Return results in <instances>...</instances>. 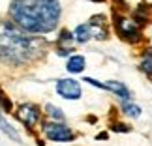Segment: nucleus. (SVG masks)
I'll list each match as a JSON object with an SVG mask.
<instances>
[{"label": "nucleus", "instance_id": "nucleus-11", "mask_svg": "<svg viewBox=\"0 0 152 146\" xmlns=\"http://www.w3.org/2000/svg\"><path fill=\"white\" fill-rule=\"evenodd\" d=\"M122 109H124V113H126L128 116H132V118L141 116V107H139V105H135V103H132V101H128V99L122 103Z\"/></svg>", "mask_w": 152, "mask_h": 146}, {"label": "nucleus", "instance_id": "nucleus-2", "mask_svg": "<svg viewBox=\"0 0 152 146\" xmlns=\"http://www.w3.org/2000/svg\"><path fill=\"white\" fill-rule=\"evenodd\" d=\"M45 41L26 36L23 28L10 21H0V60L10 66H25L43 51Z\"/></svg>", "mask_w": 152, "mask_h": 146}, {"label": "nucleus", "instance_id": "nucleus-4", "mask_svg": "<svg viewBox=\"0 0 152 146\" xmlns=\"http://www.w3.org/2000/svg\"><path fill=\"white\" fill-rule=\"evenodd\" d=\"M115 26H116V32L122 39L130 43H137L143 39V32H141V25L135 21V19H128V17H120V15H115Z\"/></svg>", "mask_w": 152, "mask_h": 146}, {"label": "nucleus", "instance_id": "nucleus-5", "mask_svg": "<svg viewBox=\"0 0 152 146\" xmlns=\"http://www.w3.org/2000/svg\"><path fill=\"white\" fill-rule=\"evenodd\" d=\"M43 133L49 141L55 142H69L73 141V133L68 126L60 124V122H53V124H45L43 126Z\"/></svg>", "mask_w": 152, "mask_h": 146}, {"label": "nucleus", "instance_id": "nucleus-10", "mask_svg": "<svg viewBox=\"0 0 152 146\" xmlns=\"http://www.w3.org/2000/svg\"><path fill=\"white\" fill-rule=\"evenodd\" d=\"M0 129H2V131H4L10 139H13L15 142H21V135L15 131V127H13V126H10L8 122L4 120V116H2V114H0Z\"/></svg>", "mask_w": 152, "mask_h": 146}, {"label": "nucleus", "instance_id": "nucleus-16", "mask_svg": "<svg viewBox=\"0 0 152 146\" xmlns=\"http://www.w3.org/2000/svg\"><path fill=\"white\" fill-rule=\"evenodd\" d=\"M111 129L113 131H120V133H128L130 131V126H126V124H120V122H116V124L111 126Z\"/></svg>", "mask_w": 152, "mask_h": 146}, {"label": "nucleus", "instance_id": "nucleus-12", "mask_svg": "<svg viewBox=\"0 0 152 146\" xmlns=\"http://www.w3.org/2000/svg\"><path fill=\"white\" fill-rule=\"evenodd\" d=\"M141 71H145L148 77H152V52L150 51L147 52V56L141 60Z\"/></svg>", "mask_w": 152, "mask_h": 146}, {"label": "nucleus", "instance_id": "nucleus-14", "mask_svg": "<svg viewBox=\"0 0 152 146\" xmlns=\"http://www.w3.org/2000/svg\"><path fill=\"white\" fill-rule=\"evenodd\" d=\"M72 41H73V34L68 32V30H62L60 36H58V39H56L58 45H62V43H72Z\"/></svg>", "mask_w": 152, "mask_h": 146}, {"label": "nucleus", "instance_id": "nucleus-8", "mask_svg": "<svg viewBox=\"0 0 152 146\" xmlns=\"http://www.w3.org/2000/svg\"><path fill=\"white\" fill-rule=\"evenodd\" d=\"M105 90L113 92L115 96H120L122 99H130L132 97L130 90H128L122 83H118V81H107V83H105Z\"/></svg>", "mask_w": 152, "mask_h": 146}, {"label": "nucleus", "instance_id": "nucleus-13", "mask_svg": "<svg viewBox=\"0 0 152 146\" xmlns=\"http://www.w3.org/2000/svg\"><path fill=\"white\" fill-rule=\"evenodd\" d=\"M45 109H47V114L51 116V118H55V120H58V122L64 120V114L60 113V109H58V107H55V105H47Z\"/></svg>", "mask_w": 152, "mask_h": 146}, {"label": "nucleus", "instance_id": "nucleus-7", "mask_svg": "<svg viewBox=\"0 0 152 146\" xmlns=\"http://www.w3.org/2000/svg\"><path fill=\"white\" fill-rule=\"evenodd\" d=\"M17 118H19L26 127H34L39 120V109L32 103H26V105H21L19 113H17Z\"/></svg>", "mask_w": 152, "mask_h": 146}, {"label": "nucleus", "instance_id": "nucleus-1", "mask_svg": "<svg viewBox=\"0 0 152 146\" xmlns=\"http://www.w3.org/2000/svg\"><path fill=\"white\" fill-rule=\"evenodd\" d=\"M58 0H11L10 17L19 28L30 34H47L60 21Z\"/></svg>", "mask_w": 152, "mask_h": 146}, {"label": "nucleus", "instance_id": "nucleus-15", "mask_svg": "<svg viewBox=\"0 0 152 146\" xmlns=\"http://www.w3.org/2000/svg\"><path fill=\"white\" fill-rule=\"evenodd\" d=\"M0 107H2L6 113H10V110H11V101L6 97V94H4L2 90H0Z\"/></svg>", "mask_w": 152, "mask_h": 146}, {"label": "nucleus", "instance_id": "nucleus-9", "mask_svg": "<svg viewBox=\"0 0 152 146\" xmlns=\"http://www.w3.org/2000/svg\"><path fill=\"white\" fill-rule=\"evenodd\" d=\"M85 66H86V60H85V56H81V54H75V56H72L68 60V66H66V69L69 73H81L85 69Z\"/></svg>", "mask_w": 152, "mask_h": 146}, {"label": "nucleus", "instance_id": "nucleus-6", "mask_svg": "<svg viewBox=\"0 0 152 146\" xmlns=\"http://www.w3.org/2000/svg\"><path fill=\"white\" fill-rule=\"evenodd\" d=\"M56 92L64 99H79L81 97V86L73 79H60L56 83Z\"/></svg>", "mask_w": 152, "mask_h": 146}, {"label": "nucleus", "instance_id": "nucleus-3", "mask_svg": "<svg viewBox=\"0 0 152 146\" xmlns=\"http://www.w3.org/2000/svg\"><path fill=\"white\" fill-rule=\"evenodd\" d=\"M90 38H96V39H107V28H105V19L103 15L100 17H92V19L86 23V25H81L77 26L75 30V39L79 43H85L88 41Z\"/></svg>", "mask_w": 152, "mask_h": 146}, {"label": "nucleus", "instance_id": "nucleus-17", "mask_svg": "<svg viewBox=\"0 0 152 146\" xmlns=\"http://www.w3.org/2000/svg\"><path fill=\"white\" fill-rule=\"evenodd\" d=\"M92 2H103V0H92Z\"/></svg>", "mask_w": 152, "mask_h": 146}]
</instances>
